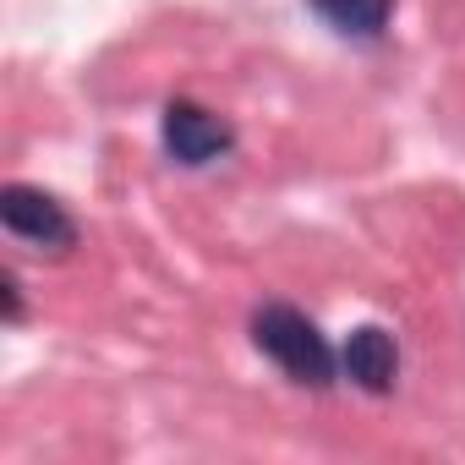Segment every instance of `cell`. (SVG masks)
<instances>
[{
    "mask_svg": "<svg viewBox=\"0 0 465 465\" xmlns=\"http://www.w3.org/2000/svg\"><path fill=\"white\" fill-rule=\"evenodd\" d=\"M0 296H6V318L17 323V318H23V285H17L12 274H0Z\"/></svg>",
    "mask_w": 465,
    "mask_h": 465,
    "instance_id": "8992f818",
    "label": "cell"
},
{
    "mask_svg": "<svg viewBox=\"0 0 465 465\" xmlns=\"http://www.w3.org/2000/svg\"><path fill=\"white\" fill-rule=\"evenodd\" d=\"M252 345L302 389H329L334 383V351H329L323 329L291 302H269V307L252 312Z\"/></svg>",
    "mask_w": 465,
    "mask_h": 465,
    "instance_id": "6da1fadb",
    "label": "cell"
},
{
    "mask_svg": "<svg viewBox=\"0 0 465 465\" xmlns=\"http://www.w3.org/2000/svg\"><path fill=\"white\" fill-rule=\"evenodd\" d=\"M0 224H6L12 236L45 247V252L77 247V224H72V213H66L45 186H28V181H12L6 192H0Z\"/></svg>",
    "mask_w": 465,
    "mask_h": 465,
    "instance_id": "3957f363",
    "label": "cell"
},
{
    "mask_svg": "<svg viewBox=\"0 0 465 465\" xmlns=\"http://www.w3.org/2000/svg\"><path fill=\"white\" fill-rule=\"evenodd\" d=\"M159 137H164V153L186 170H203L213 159H224L236 148V126L224 115H213L208 104H192V99H170L164 104V121H159Z\"/></svg>",
    "mask_w": 465,
    "mask_h": 465,
    "instance_id": "7a4b0ae2",
    "label": "cell"
},
{
    "mask_svg": "<svg viewBox=\"0 0 465 465\" xmlns=\"http://www.w3.org/2000/svg\"><path fill=\"white\" fill-rule=\"evenodd\" d=\"M340 372H345L356 389H367V394H389L394 378H400V345H394V334H389L383 323L351 329V340H345V351H340Z\"/></svg>",
    "mask_w": 465,
    "mask_h": 465,
    "instance_id": "277c9868",
    "label": "cell"
},
{
    "mask_svg": "<svg viewBox=\"0 0 465 465\" xmlns=\"http://www.w3.org/2000/svg\"><path fill=\"white\" fill-rule=\"evenodd\" d=\"M307 6L345 39H378L394 17V0H307Z\"/></svg>",
    "mask_w": 465,
    "mask_h": 465,
    "instance_id": "5b68a950",
    "label": "cell"
}]
</instances>
